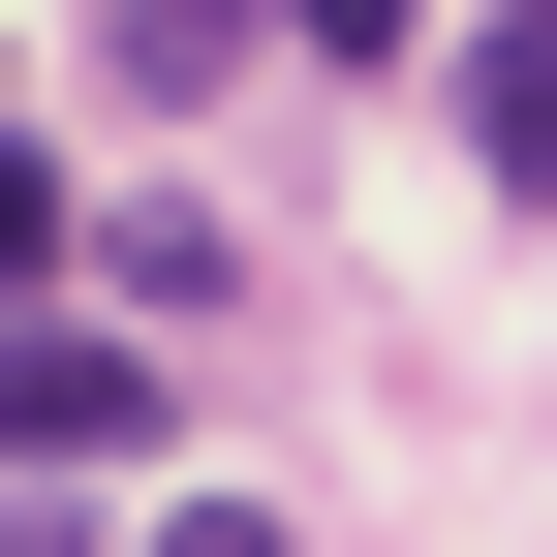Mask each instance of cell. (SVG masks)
<instances>
[{
    "label": "cell",
    "instance_id": "cell-1",
    "mask_svg": "<svg viewBox=\"0 0 557 557\" xmlns=\"http://www.w3.org/2000/svg\"><path fill=\"white\" fill-rule=\"evenodd\" d=\"M124 434H156V372H124V341H32V310H0V465H124Z\"/></svg>",
    "mask_w": 557,
    "mask_h": 557
},
{
    "label": "cell",
    "instance_id": "cell-2",
    "mask_svg": "<svg viewBox=\"0 0 557 557\" xmlns=\"http://www.w3.org/2000/svg\"><path fill=\"white\" fill-rule=\"evenodd\" d=\"M465 186H557V0L465 32Z\"/></svg>",
    "mask_w": 557,
    "mask_h": 557
},
{
    "label": "cell",
    "instance_id": "cell-3",
    "mask_svg": "<svg viewBox=\"0 0 557 557\" xmlns=\"http://www.w3.org/2000/svg\"><path fill=\"white\" fill-rule=\"evenodd\" d=\"M278 32H310V62H403V32H434V0H278Z\"/></svg>",
    "mask_w": 557,
    "mask_h": 557
},
{
    "label": "cell",
    "instance_id": "cell-4",
    "mask_svg": "<svg viewBox=\"0 0 557 557\" xmlns=\"http://www.w3.org/2000/svg\"><path fill=\"white\" fill-rule=\"evenodd\" d=\"M32 278H62V186H32V156H0V310H32Z\"/></svg>",
    "mask_w": 557,
    "mask_h": 557
},
{
    "label": "cell",
    "instance_id": "cell-5",
    "mask_svg": "<svg viewBox=\"0 0 557 557\" xmlns=\"http://www.w3.org/2000/svg\"><path fill=\"white\" fill-rule=\"evenodd\" d=\"M156 557H278V527H248V496H186V527H156Z\"/></svg>",
    "mask_w": 557,
    "mask_h": 557
}]
</instances>
